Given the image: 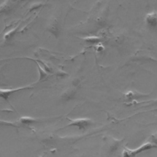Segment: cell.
<instances>
[{"label": "cell", "instance_id": "4", "mask_svg": "<svg viewBox=\"0 0 157 157\" xmlns=\"http://www.w3.org/2000/svg\"><path fill=\"white\" fill-rule=\"evenodd\" d=\"M148 142H151L156 147H157V132L154 133L150 136L148 139Z\"/></svg>", "mask_w": 157, "mask_h": 157}, {"label": "cell", "instance_id": "3", "mask_svg": "<svg viewBox=\"0 0 157 157\" xmlns=\"http://www.w3.org/2000/svg\"><path fill=\"white\" fill-rule=\"evenodd\" d=\"M145 21L148 26L150 28L157 27V12L153 11L148 14L145 17Z\"/></svg>", "mask_w": 157, "mask_h": 157}, {"label": "cell", "instance_id": "2", "mask_svg": "<svg viewBox=\"0 0 157 157\" xmlns=\"http://www.w3.org/2000/svg\"><path fill=\"white\" fill-rule=\"evenodd\" d=\"M91 121L90 119L88 118H78L76 120H71V123L68 124L67 126H76L78 127L79 129H85L88 127Z\"/></svg>", "mask_w": 157, "mask_h": 157}, {"label": "cell", "instance_id": "1", "mask_svg": "<svg viewBox=\"0 0 157 157\" xmlns=\"http://www.w3.org/2000/svg\"><path fill=\"white\" fill-rule=\"evenodd\" d=\"M156 147L153 144H152L150 142H145L139 146L138 148L135 149H129L128 148H124L123 151V157H135L137 154L150 150L152 148Z\"/></svg>", "mask_w": 157, "mask_h": 157}]
</instances>
